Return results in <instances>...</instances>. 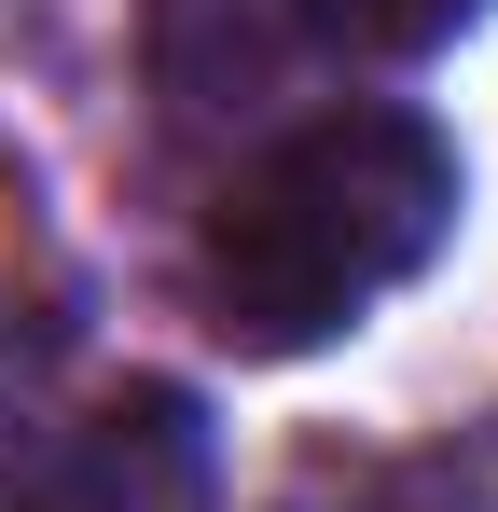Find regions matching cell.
<instances>
[{"label": "cell", "instance_id": "1", "mask_svg": "<svg viewBox=\"0 0 498 512\" xmlns=\"http://www.w3.org/2000/svg\"><path fill=\"white\" fill-rule=\"evenodd\" d=\"M457 236V153L415 111H319L277 153H249L194 236L208 333L249 360H305L374 319L415 263Z\"/></svg>", "mask_w": 498, "mask_h": 512}, {"label": "cell", "instance_id": "2", "mask_svg": "<svg viewBox=\"0 0 498 512\" xmlns=\"http://www.w3.org/2000/svg\"><path fill=\"white\" fill-rule=\"evenodd\" d=\"M0 512H222V443L180 388H111L83 429H56Z\"/></svg>", "mask_w": 498, "mask_h": 512}, {"label": "cell", "instance_id": "3", "mask_svg": "<svg viewBox=\"0 0 498 512\" xmlns=\"http://www.w3.org/2000/svg\"><path fill=\"white\" fill-rule=\"evenodd\" d=\"M485 0H305V28H332L346 56H429V42H457Z\"/></svg>", "mask_w": 498, "mask_h": 512}, {"label": "cell", "instance_id": "4", "mask_svg": "<svg viewBox=\"0 0 498 512\" xmlns=\"http://www.w3.org/2000/svg\"><path fill=\"white\" fill-rule=\"evenodd\" d=\"M42 374H56V319L0 305V457H14V429H28V402H42Z\"/></svg>", "mask_w": 498, "mask_h": 512}]
</instances>
